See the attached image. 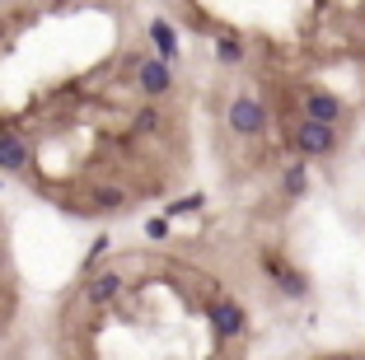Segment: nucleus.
<instances>
[{
	"instance_id": "nucleus-11",
	"label": "nucleus",
	"mask_w": 365,
	"mask_h": 360,
	"mask_svg": "<svg viewBox=\"0 0 365 360\" xmlns=\"http://www.w3.org/2000/svg\"><path fill=\"white\" fill-rule=\"evenodd\" d=\"M215 61H220V66H239V61H244V38L220 33V38H215Z\"/></svg>"
},
{
	"instance_id": "nucleus-3",
	"label": "nucleus",
	"mask_w": 365,
	"mask_h": 360,
	"mask_svg": "<svg viewBox=\"0 0 365 360\" xmlns=\"http://www.w3.org/2000/svg\"><path fill=\"white\" fill-rule=\"evenodd\" d=\"M206 323H211V332L220 341H235V337H244V332H248L244 304H239V299H230V295H215L211 304H206Z\"/></svg>"
},
{
	"instance_id": "nucleus-13",
	"label": "nucleus",
	"mask_w": 365,
	"mask_h": 360,
	"mask_svg": "<svg viewBox=\"0 0 365 360\" xmlns=\"http://www.w3.org/2000/svg\"><path fill=\"white\" fill-rule=\"evenodd\" d=\"M206 206V197L202 192H192V197H178V202H169L164 206V220H178V215H197Z\"/></svg>"
},
{
	"instance_id": "nucleus-7",
	"label": "nucleus",
	"mask_w": 365,
	"mask_h": 360,
	"mask_svg": "<svg viewBox=\"0 0 365 360\" xmlns=\"http://www.w3.org/2000/svg\"><path fill=\"white\" fill-rule=\"evenodd\" d=\"M29 164H33L29 136H19V131H0V173H24Z\"/></svg>"
},
{
	"instance_id": "nucleus-9",
	"label": "nucleus",
	"mask_w": 365,
	"mask_h": 360,
	"mask_svg": "<svg viewBox=\"0 0 365 360\" xmlns=\"http://www.w3.org/2000/svg\"><path fill=\"white\" fill-rule=\"evenodd\" d=\"M150 43H155V56H164V61H178V29H173L169 19H150Z\"/></svg>"
},
{
	"instance_id": "nucleus-16",
	"label": "nucleus",
	"mask_w": 365,
	"mask_h": 360,
	"mask_svg": "<svg viewBox=\"0 0 365 360\" xmlns=\"http://www.w3.org/2000/svg\"><path fill=\"white\" fill-rule=\"evenodd\" d=\"M108 248H113V239H108V234H98L94 244H89V262H98V257H103Z\"/></svg>"
},
{
	"instance_id": "nucleus-17",
	"label": "nucleus",
	"mask_w": 365,
	"mask_h": 360,
	"mask_svg": "<svg viewBox=\"0 0 365 360\" xmlns=\"http://www.w3.org/2000/svg\"><path fill=\"white\" fill-rule=\"evenodd\" d=\"M342 360H365V356H342Z\"/></svg>"
},
{
	"instance_id": "nucleus-8",
	"label": "nucleus",
	"mask_w": 365,
	"mask_h": 360,
	"mask_svg": "<svg viewBox=\"0 0 365 360\" xmlns=\"http://www.w3.org/2000/svg\"><path fill=\"white\" fill-rule=\"evenodd\" d=\"M122 286H127L122 272H98V276L85 281V299H89V304H113V299L122 295Z\"/></svg>"
},
{
	"instance_id": "nucleus-12",
	"label": "nucleus",
	"mask_w": 365,
	"mask_h": 360,
	"mask_svg": "<svg viewBox=\"0 0 365 360\" xmlns=\"http://www.w3.org/2000/svg\"><path fill=\"white\" fill-rule=\"evenodd\" d=\"M89 202H94V211H122V206H127V192L122 187H94Z\"/></svg>"
},
{
	"instance_id": "nucleus-4",
	"label": "nucleus",
	"mask_w": 365,
	"mask_h": 360,
	"mask_svg": "<svg viewBox=\"0 0 365 360\" xmlns=\"http://www.w3.org/2000/svg\"><path fill=\"white\" fill-rule=\"evenodd\" d=\"M225 122H230L235 136H262V131H267V108L253 94H235L230 108H225Z\"/></svg>"
},
{
	"instance_id": "nucleus-10",
	"label": "nucleus",
	"mask_w": 365,
	"mask_h": 360,
	"mask_svg": "<svg viewBox=\"0 0 365 360\" xmlns=\"http://www.w3.org/2000/svg\"><path fill=\"white\" fill-rule=\"evenodd\" d=\"M281 192H286L290 202H300L304 192H309V164H304V159L286 164V173H281Z\"/></svg>"
},
{
	"instance_id": "nucleus-5",
	"label": "nucleus",
	"mask_w": 365,
	"mask_h": 360,
	"mask_svg": "<svg viewBox=\"0 0 365 360\" xmlns=\"http://www.w3.org/2000/svg\"><path fill=\"white\" fill-rule=\"evenodd\" d=\"M136 85L145 98H164L173 89V61H164V56H140L136 61Z\"/></svg>"
},
{
	"instance_id": "nucleus-14",
	"label": "nucleus",
	"mask_w": 365,
	"mask_h": 360,
	"mask_svg": "<svg viewBox=\"0 0 365 360\" xmlns=\"http://www.w3.org/2000/svg\"><path fill=\"white\" fill-rule=\"evenodd\" d=\"M145 239H150V244H164V239H169V220H164V215H150V220H145Z\"/></svg>"
},
{
	"instance_id": "nucleus-6",
	"label": "nucleus",
	"mask_w": 365,
	"mask_h": 360,
	"mask_svg": "<svg viewBox=\"0 0 365 360\" xmlns=\"http://www.w3.org/2000/svg\"><path fill=\"white\" fill-rule=\"evenodd\" d=\"M300 108H304L309 122H323V127H337V122L346 117V103L333 94V89H309V94L300 98Z\"/></svg>"
},
{
	"instance_id": "nucleus-2",
	"label": "nucleus",
	"mask_w": 365,
	"mask_h": 360,
	"mask_svg": "<svg viewBox=\"0 0 365 360\" xmlns=\"http://www.w3.org/2000/svg\"><path fill=\"white\" fill-rule=\"evenodd\" d=\"M258 262H262V272L272 276V286H277L286 299H304V295H309V276H304L300 267H290L286 257L277 253V248H262Z\"/></svg>"
},
{
	"instance_id": "nucleus-19",
	"label": "nucleus",
	"mask_w": 365,
	"mask_h": 360,
	"mask_svg": "<svg viewBox=\"0 0 365 360\" xmlns=\"http://www.w3.org/2000/svg\"><path fill=\"white\" fill-rule=\"evenodd\" d=\"M0 187H5V178H0Z\"/></svg>"
},
{
	"instance_id": "nucleus-18",
	"label": "nucleus",
	"mask_w": 365,
	"mask_h": 360,
	"mask_svg": "<svg viewBox=\"0 0 365 360\" xmlns=\"http://www.w3.org/2000/svg\"><path fill=\"white\" fill-rule=\"evenodd\" d=\"M0 267H5V248H0Z\"/></svg>"
},
{
	"instance_id": "nucleus-1",
	"label": "nucleus",
	"mask_w": 365,
	"mask_h": 360,
	"mask_svg": "<svg viewBox=\"0 0 365 360\" xmlns=\"http://www.w3.org/2000/svg\"><path fill=\"white\" fill-rule=\"evenodd\" d=\"M290 145H295V155H300V159H328V155H337L342 136H337V127H323V122L300 117V122L290 127Z\"/></svg>"
},
{
	"instance_id": "nucleus-15",
	"label": "nucleus",
	"mask_w": 365,
	"mask_h": 360,
	"mask_svg": "<svg viewBox=\"0 0 365 360\" xmlns=\"http://www.w3.org/2000/svg\"><path fill=\"white\" fill-rule=\"evenodd\" d=\"M155 127H160V113H155V108H145V113L136 117V131H140V136H150Z\"/></svg>"
}]
</instances>
